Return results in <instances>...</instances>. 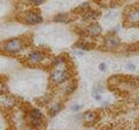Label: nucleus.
<instances>
[{
	"mask_svg": "<svg viewBox=\"0 0 139 130\" xmlns=\"http://www.w3.org/2000/svg\"><path fill=\"white\" fill-rule=\"evenodd\" d=\"M44 59V54L38 50H34L29 53L27 61L31 64H38Z\"/></svg>",
	"mask_w": 139,
	"mask_h": 130,
	"instance_id": "39448f33",
	"label": "nucleus"
},
{
	"mask_svg": "<svg viewBox=\"0 0 139 130\" xmlns=\"http://www.w3.org/2000/svg\"><path fill=\"white\" fill-rule=\"evenodd\" d=\"M120 44V40L119 38L116 37L115 35H109L107 37L105 38V46L109 49H117Z\"/></svg>",
	"mask_w": 139,
	"mask_h": 130,
	"instance_id": "0eeeda50",
	"label": "nucleus"
},
{
	"mask_svg": "<svg viewBox=\"0 0 139 130\" xmlns=\"http://www.w3.org/2000/svg\"><path fill=\"white\" fill-rule=\"evenodd\" d=\"M137 104H138V106H139V100H138V102H137Z\"/></svg>",
	"mask_w": 139,
	"mask_h": 130,
	"instance_id": "5701e85b",
	"label": "nucleus"
},
{
	"mask_svg": "<svg viewBox=\"0 0 139 130\" xmlns=\"http://www.w3.org/2000/svg\"><path fill=\"white\" fill-rule=\"evenodd\" d=\"M89 4H83L76 9V10L78 11V13H83V14H85L87 11H89Z\"/></svg>",
	"mask_w": 139,
	"mask_h": 130,
	"instance_id": "f8f14e48",
	"label": "nucleus"
},
{
	"mask_svg": "<svg viewBox=\"0 0 139 130\" xmlns=\"http://www.w3.org/2000/svg\"><path fill=\"white\" fill-rule=\"evenodd\" d=\"M29 120L30 124L34 128H39L43 125L44 121V115L39 109L32 108L29 112Z\"/></svg>",
	"mask_w": 139,
	"mask_h": 130,
	"instance_id": "7ed1b4c3",
	"label": "nucleus"
},
{
	"mask_svg": "<svg viewBox=\"0 0 139 130\" xmlns=\"http://www.w3.org/2000/svg\"><path fill=\"white\" fill-rule=\"evenodd\" d=\"M77 87H78V83H76V82L75 83H71L70 84V86H68L67 89H66V93H67L68 95H69V94H71V93L77 89Z\"/></svg>",
	"mask_w": 139,
	"mask_h": 130,
	"instance_id": "4468645a",
	"label": "nucleus"
},
{
	"mask_svg": "<svg viewBox=\"0 0 139 130\" xmlns=\"http://www.w3.org/2000/svg\"><path fill=\"white\" fill-rule=\"evenodd\" d=\"M100 14H98V12L97 11H87L85 14H83V20H93L97 19L98 18Z\"/></svg>",
	"mask_w": 139,
	"mask_h": 130,
	"instance_id": "9d476101",
	"label": "nucleus"
},
{
	"mask_svg": "<svg viewBox=\"0 0 139 130\" xmlns=\"http://www.w3.org/2000/svg\"><path fill=\"white\" fill-rule=\"evenodd\" d=\"M62 109V105L61 104H55L50 108L49 110V114L51 117H54L56 114H58L59 113V111Z\"/></svg>",
	"mask_w": 139,
	"mask_h": 130,
	"instance_id": "9b49d317",
	"label": "nucleus"
},
{
	"mask_svg": "<svg viewBox=\"0 0 139 130\" xmlns=\"http://www.w3.org/2000/svg\"><path fill=\"white\" fill-rule=\"evenodd\" d=\"M68 19V14L67 13H59L55 17V21L59 22V23H64L66 22Z\"/></svg>",
	"mask_w": 139,
	"mask_h": 130,
	"instance_id": "ddd939ff",
	"label": "nucleus"
},
{
	"mask_svg": "<svg viewBox=\"0 0 139 130\" xmlns=\"http://www.w3.org/2000/svg\"><path fill=\"white\" fill-rule=\"evenodd\" d=\"M112 78H113L114 80H115V79H117V76H114V77H112ZM117 79H118V80H117V82H118V83H120V80H121V77L117 76Z\"/></svg>",
	"mask_w": 139,
	"mask_h": 130,
	"instance_id": "4be33fe9",
	"label": "nucleus"
},
{
	"mask_svg": "<svg viewBox=\"0 0 139 130\" xmlns=\"http://www.w3.org/2000/svg\"><path fill=\"white\" fill-rule=\"evenodd\" d=\"M18 21L27 24H38L43 22V18L39 12L35 10L26 11L25 13L22 14L20 18H18Z\"/></svg>",
	"mask_w": 139,
	"mask_h": 130,
	"instance_id": "f03ea898",
	"label": "nucleus"
},
{
	"mask_svg": "<svg viewBox=\"0 0 139 130\" xmlns=\"http://www.w3.org/2000/svg\"><path fill=\"white\" fill-rule=\"evenodd\" d=\"M91 95H92V97H93L94 99H95L96 101H101L102 100V95H101V94L100 93H98V92H97L96 90H94V89H92V92H91Z\"/></svg>",
	"mask_w": 139,
	"mask_h": 130,
	"instance_id": "2eb2a0df",
	"label": "nucleus"
},
{
	"mask_svg": "<svg viewBox=\"0 0 139 130\" xmlns=\"http://www.w3.org/2000/svg\"><path fill=\"white\" fill-rule=\"evenodd\" d=\"M92 89L96 90L97 92L100 93V94H102V93L103 92V86H102L101 84H97V85H95V86L93 87V89Z\"/></svg>",
	"mask_w": 139,
	"mask_h": 130,
	"instance_id": "dca6fc26",
	"label": "nucleus"
},
{
	"mask_svg": "<svg viewBox=\"0 0 139 130\" xmlns=\"http://www.w3.org/2000/svg\"><path fill=\"white\" fill-rule=\"evenodd\" d=\"M75 54L78 56H83V53L82 51H80V50H77V51H75Z\"/></svg>",
	"mask_w": 139,
	"mask_h": 130,
	"instance_id": "412c9836",
	"label": "nucleus"
},
{
	"mask_svg": "<svg viewBox=\"0 0 139 130\" xmlns=\"http://www.w3.org/2000/svg\"><path fill=\"white\" fill-rule=\"evenodd\" d=\"M30 3L33 4V5L38 6V5H40V4H42L43 3H44L46 0H30Z\"/></svg>",
	"mask_w": 139,
	"mask_h": 130,
	"instance_id": "6ab92c4d",
	"label": "nucleus"
},
{
	"mask_svg": "<svg viewBox=\"0 0 139 130\" xmlns=\"http://www.w3.org/2000/svg\"><path fill=\"white\" fill-rule=\"evenodd\" d=\"M102 27L100 24H89L87 28L85 29V31L88 36L91 37H95L99 36L102 33Z\"/></svg>",
	"mask_w": 139,
	"mask_h": 130,
	"instance_id": "423d86ee",
	"label": "nucleus"
},
{
	"mask_svg": "<svg viewBox=\"0 0 139 130\" xmlns=\"http://www.w3.org/2000/svg\"><path fill=\"white\" fill-rule=\"evenodd\" d=\"M24 40L20 38H11L4 43L3 50L8 54H16L22 49Z\"/></svg>",
	"mask_w": 139,
	"mask_h": 130,
	"instance_id": "f257e3e1",
	"label": "nucleus"
},
{
	"mask_svg": "<svg viewBox=\"0 0 139 130\" xmlns=\"http://www.w3.org/2000/svg\"><path fill=\"white\" fill-rule=\"evenodd\" d=\"M126 20L130 24H139V8L134 9L128 12Z\"/></svg>",
	"mask_w": 139,
	"mask_h": 130,
	"instance_id": "6e6552de",
	"label": "nucleus"
},
{
	"mask_svg": "<svg viewBox=\"0 0 139 130\" xmlns=\"http://www.w3.org/2000/svg\"><path fill=\"white\" fill-rule=\"evenodd\" d=\"M68 78H69L68 72L64 69H57L52 71V73L50 74V80L56 84H61L64 83Z\"/></svg>",
	"mask_w": 139,
	"mask_h": 130,
	"instance_id": "20e7f679",
	"label": "nucleus"
},
{
	"mask_svg": "<svg viewBox=\"0 0 139 130\" xmlns=\"http://www.w3.org/2000/svg\"><path fill=\"white\" fill-rule=\"evenodd\" d=\"M98 68H99V70L102 71V72H105L107 70V64L105 63H101L99 65H98Z\"/></svg>",
	"mask_w": 139,
	"mask_h": 130,
	"instance_id": "a211bd4d",
	"label": "nucleus"
},
{
	"mask_svg": "<svg viewBox=\"0 0 139 130\" xmlns=\"http://www.w3.org/2000/svg\"><path fill=\"white\" fill-rule=\"evenodd\" d=\"M97 118V114L95 111H86L83 113V119L86 122H92L95 121Z\"/></svg>",
	"mask_w": 139,
	"mask_h": 130,
	"instance_id": "1a4fd4ad",
	"label": "nucleus"
},
{
	"mask_svg": "<svg viewBox=\"0 0 139 130\" xmlns=\"http://www.w3.org/2000/svg\"><path fill=\"white\" fill-rule=\"evenodd\" d=\"M126 69H129V70H135L136 65L132 63H128L127 64H126Z\"/></svg>",
	"mask_w": 139,
	"mask_h": 130,
	"instance_id": "aec40b11",
	"label": "nucleus"
},
{
	"mask_svg": "<svg viewBox=\"0 0 139 130\" xmlns=\"http://www.w3.org/2000/svg\"><path fill=\"white\" fill-rule=\"evenodd\" d=\"M82 108H83V106H82V105L78 104V103H76V104L72 105L71 108H71V110H72V111H74V112H77V111H79Z\"/></svg>",
	"mask_w": 139,
	"mask_h": 130,
	"instance_id": "f3484780",
	"label": "nucleus"
}]
</instances>
